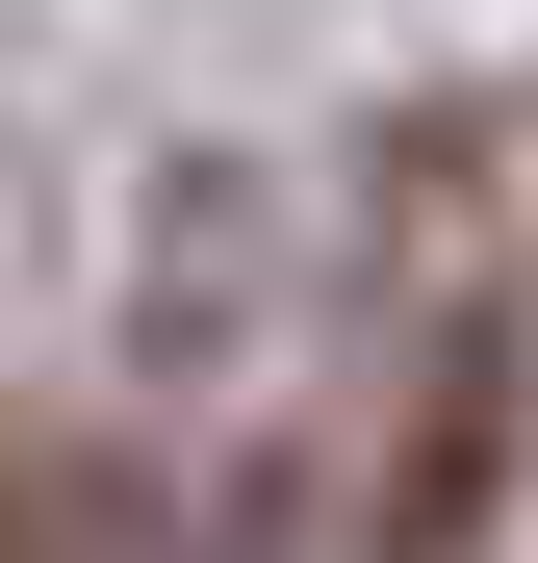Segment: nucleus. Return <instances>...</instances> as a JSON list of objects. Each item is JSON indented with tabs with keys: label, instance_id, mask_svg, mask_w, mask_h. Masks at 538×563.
<instances>
[{
	"label": "nucleus",
	"instance_id": "obj_1",
	"mask_svg": "<svg viewBox=\"0 0 538 563\" xmlns=\"http://www.w3.org/2000/svg\"><path fill=\"white\" fill-rule=\"evenodd\" d=\"M0 563H26V512H0Z\"/></svg>",
	"mask_w": 538,
	"mask_h": 563
}]
</instances>
